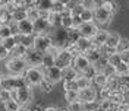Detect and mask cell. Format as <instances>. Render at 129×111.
<instances>
[{"instance_id": "cell-37", "label": "cell", "mask_w": 129, "mask_h": 111, "mask_svg": "<svg viewBox=\"0 0 129 111\" xmlns=\"http://www.w3.org/2000/svg\"><path fill=\"white\" fill-rule=\"evenodd\" d=\"M64 99L66 102H73V101H78L79 99V94L78 91H64Z\"/></svg>"}, {"instance_id": "cell-2", "label": "cell", "mask_w": 129, "mask_h": 111, "mask_svg": "<svg viewBox=\"0 0 129 111\" xmlns=\"http://www.w3.org/2000/svg\"><path fill=\"white\" fill-rule=\"evenodd\" d=\"M10 92H12V98L16 99L21 107H26L32 99V91L29 85H24L15 91H10Z\"/></svg>"}, {"instance_id": "cell-57", "label": "cell", "mask_w": 129, "mask_h": 111, "mask_svg": "<svg viewBox=\"0 0 129 111\" xmlns=\"http://www.w3.org/2000/svg\"><path fill=\"white\" fill-rule=\"evenodd\" d=\"M19 111H31V110H28V108H25V107H22V108H19Z\"/></svg>"}, {"instance_id": "cell-48", "label": "cell", "mask_w": 129, "mask_h": 111, "mask_svg": "<svg viewBox=\"0 0 129 111\" xmlns=\"http://www.w3.org/2000/svg\"><path fill=\"white\" fill-rule=\"evenodd\" d=\"M12 98V92L10 91H8V89H2V92H0V101H8V99H10Z\"/></svg>"}, {"instance_id": "cell-32", "label": "cell", "mask_w": 129, "mask_h": 111, "mask_svg": "<svg viewBox=\"0 0 129 111\" xmlns=\"http://www.w3.org/2000/svg\"><path fill=\"white\" fill-rule=\"evenodd\" d=\"M10 35H13L12 31V25H0V41L3 38H8Z\"/></svg>"}, {"instance_id": "cell-45", "label": "cell", "mask_w": 129, "mask_h": 111, "mask_svg": "<svg viewBox=\"0 0 129 111\" xmlns=\"http://www.w3.org/2000/svg\"><path fill=\"white\" fill-rule=\"evenodd\" d=\"M114 69H116V73H117V75L120 76V75H125V73H128V72H129V66H128L126 63L120 62V63L117 64V66H116Z\"/></svg>"}, {"instance_id": "cell-23", "label": "cell", "mask_w": 129, "mask_h": 111, "mask_svg": "<svg viewBox=\"0 0 129 111\" xmlns=\"http://www.w3.org/2000/svg\"><path fill=\"white\" fill-rule=\"evenodd\" d=\"M82 54L87 56V59H88L89 62H91V64L95 63L97 60L101 57V54H100V51H98V47H95V45H92V47L89 48V50H87L85 53H82Z\"/></svg>"}, {"instance_id": "cell-47", "label": "cell", "mask_w": 129, "mask_h": 111, "mask_svg": "<svg viewBox=\"0 0 129 111\" xmlns=\"http://www.w3.org/2000/svg\"><path fill=\"white\" fill-rule=\"evenodd\" d=\"M95 73H97V70H95V67H94L92 64L89 66L88 69H85V70L82 72V75H84V76H87V78H89V79H91V78H92Z\"/></svg>"}, {"instance_id": "cell-36", "label": "cell", "mask_w": 129, "mask_h": 111, "mask_svg": "<svg viewBox=\"0 0 129 111\" xmlns=\"http://www.w3.org/2000/svg\"><path fill=\"white\" fill-rule=\"evenodd\" d=\"M109 99L112 101L113 104H122L123 102V94L122 92H119V91H112V94H110V96H109Z\"/></svg>"}, {"instance_id": "cell-50", "label": "cell", "mask_w": 129, "mask_h": 111, "mask_svg": "<svg viewBox=\"0 0 129 111\" xmlns=\"http://www.w3.org/2000/svg\"><path fill=\"white\" fill-rule=\"evenodd\" d=\"M82 24V19L79 15H72V26L73 28H79Z\"/></svg>"}, {"instance_id": "cell-53", "label": "cell", "mask_w": 129, "mask_h": 111, "mask_svg": "<svg viewBox=\"0 0 129 111\" xmlns=\"http://www.w3.org/2000/svg\"><path fill=\"white\" fill-rule=\"evenodd\" d=\"M91 2H92V6H94V8H98V6H101V5H103V2H104V0H91Z\"/></svg>"}, {"instance_id": "cell-19", "label": "cell", "mask_w": 129, "mask_h": 111, "mask_svg": "<svg viewBox=\"0 0 129 111\" xmlns=\"http://www.w3.org/2000/svg\"><path fill=\"white\" fill-rule=\"evenodd\" d=\"M47 19H48V22H50V25L53 26V29H54V28H60V26H62V13L50 10Z\"/></svg>"}, {"instance_id": "cell-12", "label": "cell", "mask_w": 129, "mask_h": 111, "mask_svg": "<svg viewBox=\"0 0 129 111\" xmlns=\"http://www.w3.org/2000/svg\"><path fill=\"white\" fill-rule=\"evenodd\" d=\"M44 78H47L48 80L57 83L59 80H63V73H62V69H59L57 66H50V67H46L44 69Z\"/></svg>"}, {"instance_id": "cell-58", "label": "cell", "mask_w": 129, "mask_h": 111, "mask_svg": "<svg viewBox=\"0 0 129 111\" xmlns=\"http://www.w3.org/2000/svg\"><path fill=\"white\" fill-rule=\"evenodd\" d=\"M97 111H106V110H104V108H101V107H100V108H98Z\"/></svg>"}, {"instance_id": "cell-39", "label": "cell", "mask_w": 129, "mask_h": 111, "mask_svg": "<svg viewBox=\"0 0 129 111\" xmlns=\"http://www.w3.org/2000/svg\"><path fill=\"white\" fill-rule=\"evenodd\" d=\"M63 89L64 91H79V86L76 83V79L63 80Z\"/></svg>"}, {"instance_id": "cell-8", "label": "cell", "mask_w": 129, "mask_h": 111, "mask_svg": "<svg viewBox=\"0 0 129 111\" xmlns=\"http://www.w3.org/2000/svg\"><path fill=\"white\" fill-rule=\"evenodd\" d=\"M43 56H44V53H41V51H38V50H35L32 47V48H28L24 59L28 63V66H41L43 64Z\"/></svg>"}, {"instance_id": "cell-62", "label": "cell", "mask_w": 129, "mask_h": 111, "mask_svg": "<svg viewBox=\"0 0 129 111\" xmlns=\"http://www.w3.org/2000/svg\"><path fill=\"white\" fill-rule=\"evenodd\" d=\"M0 92H2V88H0Z\"/></svg>"}, {"instance_id": "cell-10", "label": "cell", "mask_w": 129, "mask_h": 111, "mask_svg": "<svg viewBox=\"0 0 129 111\" xmlns=\"http://www.w3.org/2000/svg\"><path fill=\"white\" fill-rule=\"evenodd\" d=\"M50 29H53V26L50 25L47 18L40 16L38 19L34 21V34H35V35H37V34H47Z\"/></svg>"}, {"instance_id": "cell-4", "label": "cell", "mask_w": 129, "mask_h": 111, "mask_svg": "<svg viewBox=\"0 0 129 111\" xmlns=\"http://www.w3.org/2000/svg\"><path fill=\"white\" fill-rule=\"evenodd\" d=\"M26 66H28V63L25 62L24 57H12L6 64L10 75H22L26 70Z\"/></svg>"}, {"instance_id": "cell-21", "label": "cell", "mask_w": 129, "mask_h": 111, "mask_svg": "<svg viewBox=\"0 0 129 111\" xmlns=\"http://www.w3.org/2000/svg\"><path fill=\"white\" fill-rule=\"evenodd\" d=\"M34 40H35V34H21L19 44H22L26 48H32L34 47Z\"/></svg>"}, {"instance_id": "cell-59", "label": "cell", "mask_w": 129, "mask_h": 111, "mask_svg": "<svg viewBox=\"0 0 129 111\" xmlns=\"http://www.w3.org/2000/svg\"><path fill=\"white\" fill-rule=\"evenodd\" d=\"M2 78H3V75H2V73H0V80H2Z\"/></svg>"}, {"instance_id": "cell-31", "label": "cell", "mask_w": 129, "mask_h": 111, "mask_svg": "<svg viewBox=\"0 0 129 111\" xmlns=\"http://www.w3.org/2000/svg\"><path fill=\"white\" fill-rule=\"evenodd\" d=\"M19 108H21L19 102H18L16 99H13V98L5 101V110L6 111H19Z\"/></svg>"}, {"instance_id": "cell-15", "label": "cell", "mask_w": 129, "mask_h": 111, "mask_svg": "<svg viewBox=\"0 0 129 111\" xmlns=\"http://www.w3.org/2000/svg\"><path fill=\"white\" fill-rule=\"evenodd\" d=\"M16 28L19 34H34V22L28 18L16 22Z\"/></svg>"}, {"instance_id": "cell-30", "label": "cell", "mask_w": 129, "mask_h": 111, "mask_svg": "<svg viewBox=\"0 0 129 111\" xmlns=\"http://www.w3.org/2000/svg\"><path fill=\"white\" fill-rule=\"evenodd\" d=\"M10 22H13V19H12V12L3 8V12H2V15H0V25H10Z\"/></svg>"}, {"instance_id": "cell-11", "label": "cell", "mask_w": 129, "mask_h": 111, "mask_svg": "<svg viewBox=\"0 0 129 111\" xmlns=\"http://www.w3.org/2000/svg\"><path fill=\"white\" fill-rule=\"evenodd\" d=\"M78 94H79V101H82V102L94 101V99H97V96H98V92L95 91V86H92V85L79 89Z\"/></svg>"}, {"instance_id": "cell-35", "label": "cell", "mask_w": 129, "mask_h": 111, "mask_svg": "<svg viewBox=\"0 0 129 111\" xmlns=\"http://www.w3.org/2000/svg\"><path fill=\"white\" fill-rule=\"evenodd\" d=\"M53 0H37V9L38 10H51Z\"/></svg>"}, {"instance_id": "cell-54", "label": "cell", "mask_w": 129, "mask_h": 111, "mask_svg": "<svg viewBox=\"0 0 129 111\" xmlns=\"http://www.w3.org/2000/svg\"><path fill=\"white\" fill-rule=\"evenodd\" d=\"M123 102L126 104V105H129V91L126 94H123Z\"/></svg>"}, {"instance_id": "cell-34", "label": "cell", "mask_w": 129, "mask_h": 111, "mask_svg": "<svg viewBox=\"0 0 129 111\" xmlns=\"http://www.w3.org/2000/svg\"><path fill=\"white\" fill-rule=\"evenodd\" d=\"M38 86L41 88V91L43 92H50L53 88H54V82H51V80H48L47 78H44V79L40 82V85Z\"/></svg>"}, {"instance_id": "cell-6", "label": "cell", "mask_w": 129, "mask_h": 111, "mask_svg": "<svg viewBox=\"0 0 129 111\" xmlns=\"http://www.w3.org/2000/svg\"><path fill=\"white\" fill-rule=\"evenodd\" d=\"M51 41H53V45H56L59 48H64L69 41H68V29L60 26V28H54L53 35H51Z\"/></svg>"}, {"instance_id": "cell-24", "label": "cell", "mask_w": 129, "mask_h": 111, "mask_svg": "<svg viewBox=\"0 0 129 111\" xmlns=\"http://www.w3.org/2000/svg\"><path fill=\"white\" fill-rule=\"evenodd\" d=\"M62 73H63V80H72V79H76L79 76V72L76 70L73 66H69V67L63 69Z\"/></svg>"}, {"instance_id": "cell-33", "label": "cell", "mask_w": 129, "mask_h": 111, "mask_svg": "<svg viewBox=\"0 0 129 111\" xmlns=\"http://www.w3.org/2000/svg\"><path fill=\"white\" fill-rule=\"evenodd\" d=\"M81 37V34H79V29L78 28H69L68 29V41L69 42H76V40Z\"/></svg>"}, {"instance_id": "cell-7", "label": "cell", "mask_w": 129, "mask_h": 111, "mask_svg": "<svg viewBox=\"0 0 129 111\" xmlns=\"http://www.w3.org/2000/svg\"><path fill=\"white\" fill-rule=\"evenodd\" d=\"M53 45V41L51 37L47 34H37L35 35V40H34V48L38 50L41 53H46L48 48Z\"/></svg>"}, {"instance_id": "cell-43", "label": "cell", "mask_w": 129, "mask_h": 111, "mask_svg": "<svg viewBox=\"0 0 129 111\" xmlns=\"http://www.w3.org/2000/svg\"><path fill=\"white\" fill-rule=\"evenodd\" d=\"M125 50H129V40L128 38H120L117 47H116V51L120 53V51H125Z\"/></svg>"}, {"instance_id": "cell-56", "label": "cell", "mask_w": 129, "mask_h": 111, "mask_svg": "<svg viewBox=\"0 0 129 111\" xmlns=\"http://www.w3.org/2000/svg\"><path fill=\"white\" fill-rule=\"evenodd\" d=\"M44 111H59L57 108H54V107H48V108H46Z\"/></svg>"}, {"instance_id": "cell-60", "label": "cell", "mask_w": 129, "mask_h": 111, "mask_svg": "<svg viewBox=\"0 0 129 111\" xmlns=\"http://www.w3.org/2000/svg\"><path fill=\"white\" fill-rule=\"evenodd\" d=\"M59 111H69V110H68V108H66V110H59Z\"/></svg>"}, {"instance_id": "cell-46", "label": "cell", "mask_w": 129, "mask_h": 111, "mask_svg": "<svg viewBox=\"0 0 129 111\" xmlns=\"http://www.w3.org/2000/svg\"><path fill=\"white\" fill-rule=\"evenodd\" d=\"M64 8H66V6H64L63 3H60L59 0H53V6H51V10H53V12L62 13V12L64 10Z\"/></svg>"}, {"instance_id": "cell-9", "label": "cell", "mask_w": 129, "mask_h": 111, "mask_svg": "<svg viewBox=\"0 0 129 111\" xmlns=\"http://www.w3.org/2000/svg\"><path fill=\"white\" fill-rule=\"evenodd\" d=\"M113 15L110 12H107L103 6H98L94 9V22L98 25H107L112 21Z\"/></svg>"}, {"instance_id": "cell-49", "label": "cell", "mask_w": 129, "mask_h": 111, "mask_svg": "<svg viewBox=\"0 0 129 111\" xmlns=\"http://www.w3.org/2000/svg\"><path fill=\"white\" fill-rule=\"evenodd\" d=\"M9 56H10V53H9V50L2 42H0V60H5V59H8Z\"/></svg>"}, {"instance_id": "cell-25", "label": "cell", "mask_w": 129, "mask_h": 111, "mask_svg": "<svg viewBox=\"0 0 129 111\" xmlns=\"http://www.w3.org/2000/svg\"><path fill=\"white\" fill-rule=\"evenodd\" d=\"M79 16L82 19V22H94V9L85 8Z\"/></svg>"}, {"instance_id": "cell-16", "label": "cell", "mask_w": 129, "mask_h": 111, "mask_svg": "<svg viewBox=\"0 0 129 111\" xmlns=\"http://www.w3.org/2000/svg\"><path fill=\"white\" fill-rule=\"evenodd\" d=\"M107 80H109V78L106 76L103 72H97L95 75L91 78V85L97 86V88H103L107 85Z\"/></svg>"}, {"instance_id": "cell-17", "label": "cell", "mask_w": 129, "mask_h": 111, "mask_svg": "<svg viewBox=\"0 0 129 111\" xmlns=\"http://www.w3.org/2000/svg\"><path fill=\"white\" fill-rule=\"evenodd\" d=\"M75 44H76V47H78V50H79L81 53H85L87 50H89V48L94 45L91 38H88V37H82V35H81L79 38L76 40V42H75Z\"/></svg>"}, {"instance_id": "cell-44", "label": "cell", "mask_w": 129, "mask_h": 111, "mask_svg": "<svg viewBox=\"0 0 129 111\" xmlns=\"http://www.w3.org/2000/svg\"><path fill=\"white\" fill-rule=\"evenodd\" d=\"M26 13H28V19H31L32 22H34L35 19H38V18H40V10H38L37 8L26 9Z\"/></svg>"}, {"instance_id": "cell-14", "label": "cell", "mask_w": 129, "mask_h": 111, "mask_svg": "<svg viewBox=\"0 0 129 111\" xmlns=\"http://www.w3.org/2000/svg\"><path fill=\"white\" fill-rule=\"evenodd\" d=\"M72 66H73V67H75L78 72H79V73H82L85 69H88L89 66H91V62L87 59V56L81 53V54H78V56H75V57H73Z\"/></svg>"}, {"instance_id": "cell-5", "label": "cell", "mask_w": 129, "mask_h": 111, "mask_svg": "<svg viewBox=\"0 0 129 111\" xmlns=\"http://www.w3.org/2000/svg\"><path fill=\"white\" fill-rule=\"evenodd\" d=\"M72 62H73V56L66 48H60L59 53L56 54V57H54V66H57L62 70L69 67V66H72Z\"/></svg>"}, {"instance_id": "cell-26", "label": "cell", "mask_w": 129, "mask_h": 111, "mask_svg": "<svg viewBox=\"0 0 129 111\" xmlns=\"http://www.w3.org/2000/svg\"><path fill=\"white\" fill-rule=\"evenodd\" d=\"M0 42H2L5 47L8 48L9 53L13 50V47H15V45H18V40H16L15 35H10V37H8V38H3V40L0 41Z\"/></svg>"}, {"instance_id": "cell-41", "label": "cell", "mask_w": 129, "mask_h": 111, "mask_svg": "<svg viewBox=\"0 0 129 111\" xmlns=\"http://www.w3.org/2000/svg\"><path fill=\"white\" fill-rule=\"evenodd\" d=\"M107 60H109V64H112V66H114V67H116V66L122 62L120 54H119L117 51H114V53H112V54L107 56Z\"/></svg>"}, {"instance_id": "cell-42", "label": "cell", "mask_w": 129, "mask_h": 111, "mask_svg": "<svg viewBox=\"0 0 129 111\" xmlns=\"http://www.w3.org/2000/svg\"><path fill=\"white\" fill-rule=\"evenodd\" d=\"M68 110L69 111H84V102L82 101H73L68 104Z\"/></svg>"}, {"instance_id": "cell-61", "label": "cell", "mask_w": 129, "mask_h": 111, "mask_svg": "<svg viewBox=\"0 0 129 111\" xmlns=\"http://www.w3.org/2000/svg\"><path fill=\"white\" fill-rule=\"evenodd\" d=\"M0 8H2V0H0Z\"/></svg>"}, {"instance_id": "cell-20", "label": "cell", "mask_w": 129, "mask_h": 111, "mask_svg": "<svg viewBox=\"0 0 129 111\" xmlns=\"http://www.w3.org/2000/svg\"><path fill=\"white\" fill-rule=\"evenodd\" d=\"M120 35L117 34V32H109V35H107V40H106V45L107 47L113 48V50H116V47H117V44H119V41H120Z\"/></svg>"}, {"instance_id": "cell-27", "label": "cell", "mask_w": 129, "mask_h": 111, "mask_svg": "<svg viewBox=\"0 0 129 111\" xmlns=\"http://www.w3.org/2000/svg\"><path fill=\"white\" fill-rule=\"evenodd\" d=\"M54 57L56 56L53 54V53H50V51H46L44 56H43V67L46 69V67H50V66H54Z\"/></svg>"}, {"instance_id": "cell-29", "label": "cell", "mask_w": 129, "mask_h": 111, "mask_svg": "<svg viewBox=\"0 0 129 111\" xmlns=\"http://www.w3.org/2000/svg\"><path fill=\"white\" fill-rule=\"evenodd\" d=\"M26 51H28L26 47H24L22 44H18V45H15L13 50L10 51V57H25Z\"/></svg>"}, {"instance_id": "cell-1", "label": "cell", "mask_w": 129, "mask_h": 111, "mask_svg": "<svg viewBox=\"0 0 129 111\" xmlns=\"http://www.w3.org/2000/svg\"><path fill=\"white\" fill-rule=\"evenodd\" d=\"M28 85L22 75H10V76H3L0 80V88L8 89V91H15L18 88Z\"/></svg>"}, {"instance_id": "cell-38", "label": "cell", "mask_w": 129, "mask_h": 111, "mask_svg": "<svg viewBox=\"0 0 129 111\" xmlns=\"http://www.w3.org/2000/svg\"><path fill=\"white\" fill-rule=\"evenodd\" d=\"M76 83H78V86H79V89H82V88H87L91 85V79L89 78H87V76H84L82 73H79V76L76 78Z\"/></svg>"}, {"instance_id": "cell-55", "label": "cell", "mask_w": 129, "mask_h": 111, "mask_svg": "<svg viewBox=\"0 0 129 111\" xmlns=\"http://www.w3.org/2000/svg\"><path fill=\"white\" fill-rule=\"evenodd\" d=\"M31 111H44V108H43L41 105H34L31 108Z\"/></svg>"}, {"instance_id": "cell-3", "label": "cell", "mask_w": 129, "mask_h": 111, "mask_svg": "<svg viewBox=\"0 0 129 111\" xmlns=\"http://www.w3.org/2000/svg\"><path fill=\"white\" fill-rule=\"evenodd\" d=\"M24 78L29 86H38L40 82L44 79V69H40L38 66H31L25 70Z\"/></svg>"}, {"instance_id": "cell-52", "label": "cell", "mask_w": 129, "mask_h": 111, "mask_svg": "<svg viewBox=\"0 0 129 111\" xmlns=\"http://www.w3.org/2000/svg\"><path fill=\"white\" fill-rule=\"evenodd\" d=\"M119 54H120V59H122V62H123V63H126V64H129V50H125V51H120Z\"/></svg>"}, {"instance_id": "cell-51", "label": "cell", "mask_w": 129, "mask_h": 111, "mask_svg": "<svg viewBox=\"0 0 129 111\" xmlns=\"http://www.w3.org/2000/svg\"><path fill=\"white\" fill-rule=\"evenodd\" d=\"M119 80H120L122 85H126V86L129 88V72L125 73V75H120V76H119Z\"/></svg>"}, {"instance_id": "cell-13", "label": "cell", "mask_w": 129, "mask_h": 111, "mask_svg": "<svg viewBox=\"0 0 129 111\" xmlns=\"http://www.w3.org/2000/svg\"><path fill=\"white\" fill-rule=\"evenodd\" d=\"M79 29V34L82 37H88V38H92L94 35L97 34V31L100 29L98 26H97L95 22H82L81 26L78 28Z\"/></svg>"}, {"instance_id": "cell-40", "label": "cell", "mask_w": 129, "mask_h": 111, "mask_svg": "<svg viewBox=\"0 0 129 111\" xmlns=\"http://www.w3.org/2000/svg\"><path fill=\"white\" fill-rule=\"evenodd\" d=\"M100 108V101H87V102H84V111H97Z\"/></svg>"}, {"instance_id": "cell-18", "label": "cell", "mask_w": 129, "mask_h": 111, "mask_svg": "<svg viewBox=\"0 0 129 111\" xmlns=\"http://www.w3.org/2000/svg\"><path fill=\"white\" fill-rule=\"evenodd\" d=\"M107 35H109V32L107 31H104V29H98L97 34L91 38V40H92V44H94L95 47L103 45V44L106 42V40H107Z\"/></svg>"}, {"instance_id": "cell-22", "label": "cell", "mask_w": 129, "mask_h": 111, "mask_svg": "<svg viewBox=\"0 0 129 111\" xmlns=\"http://www.w3.org/2000/svg\"><path fill=\"white\" fill-rule=\"evenodd\" d=\"M28 18V13H26V9L24 6H19V8H16L13 12H12V19H13V22H19V21H22V19H26Z\"/></svg>"}, {"instance_id": "cell-28", "label": "cell", "mask_w": 129, "mask_h": 111, "mask_svg": "<svg viewBox=\"0 0 129 111\" xmlns=\"http://www.w3.org/2000/svg\"><path fill=\"white\" fill-rule=\"evenodd\" d=\"M101 6H103V8L107 10V12H110L112 15H116V12H117V9H119L117 3H116L114 0H104Z\"/></svg>"}]
</instances>
